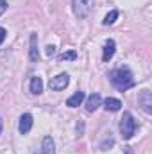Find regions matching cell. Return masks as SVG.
I'll use <instances>...</instances> for the list:
<instances>
[{
  "label": "cell",
  "mask_w": 152,
  "mask_h": 154,
  "mask_svg": "<svg viewBox=\"0 0 152 154\" xmlns=\"http://www.w3.org/2000/svg\"><path fill=\"white\" fill-rule=\"evenodd\" d=\"M109 81L120 91H125V90L134 86V77L131 74V70H127V68H114V70H111L109 72Z\"/></svg>",
  "instance_id": "cell-1"
},
{
  "label": "cell",
  "mask_w": 152,
  "mask_h": 154,
  "mask_svg": "<svg viewBox=\"0 0 152 154\" xmlns=\"http://www.w3.org/2000/svg\"><path fill=\"white\" fill-rule=\"evenodd\" d=\"M134 131H136V122H134V118L129 111H125L123 116L120 118V134H122L123 140H131Z\"/></svg>",
  "instance_id": "cell-2"
},
{
  "label": "cell",
  "mask_w": 152,
  "mask_h": 154,
  "mask_svg": "<svg viewBox=\"0 0 152 154\" xmlns=\"http://www.w3.org/2000/svg\"><path fill=\"white\" fill-rule=\"evenodd\" d=\"M68 82H70L68 74H59V75H56V77H52V79H50L48 86H50V90L59 91V90H65V88L68 86Z\"/></svg>",
  "instance_id": "cell-3"
},
{
  "label": "cell",
  "mask_w": 152,
  "mask_h": 154,
  "mask_svg": "<svg viewBox=\"0 0 152 154\" xmlns=\"http://www.w3.org/2000/svg\"><path fill=\"white\" fill-rule=\"evenodd\" d=\"M90 2L91 0H72V5H74V13H75L77 18H84L90 11Z\"/></svg>",
  "instance_id": "cell-4"
},
{
  "label": "cell",
  "mask_w": 152,
  "mask_h": 154,
  "mask_svg": "<svg viewBox=\"0 0 152 154\" xmlns=\"http://www.w3.org/2000/svg\"><path fill=\"white\" fill-rule=\"evenodd\" d=\"M138 102H140V106L143 108L145 113H152V95L149 90H143L138 95Z\"/></svg>",
  "instance_id": "cell-5"
},
{
  "label": "cell",
  "mask_w": 152,
  "mask_h": 154,
  "mask_svg": "<svg viewBox=\"0 0 152 154\" xmlns=\"http://www.w3.org/2000/svg\"><path fill=\"white\" fill-rule=\"evenodd\" d=\"M32 115L31 113H25V115L20 116V124H18V131L22 133V134H27L31 129H32Z\"/></svg>",
  "instance_id": "cell-6"
},
{
  "label": "cell",
  "mask_w": 152,
  "mask_h": 154,
  "mask_svg": "<svg viewBox=\"0 0 152 154\" xmlns=\"http://www.w3.org/2000/svg\"><path fill=\"white\" fill-rule=\"evenodd\" d=\"M100 102H102L100 95H99V93H91V95L88 97V100H86V111L93 113V111H95V109L100 106Z\"/></svg>",
  "instance_id": "cell-7"
},
{
  "label": "cell",
  "mask_w": 152,
  "mask_h": 154,
  "mask_svg": "<svg viewBox=\"0 0 152 154\" xmlns=\"http://www.w3.org/2000/svg\"><path fill=\"white\" fill-rule=\"evenodd\" d=\"M114 47H116L114 39H108V41H106V45H104V52H102V59H104V61H109V59L114 56Z\"/></svg>",
  "instance_id": "cell-8"
},
{
  "label": "cell",
  "mask_w": 152,
  "mask_h": 154,
  "mask_svg": "<svg viewBox=\"0 0 152 154\" xmlns=\"http://www.w3.org/2000/svg\"><path fill=\"white\" fill-rule=\"evenodd\" d=\"M104 108H106L108 111H120L122 102H120L118 99H114V97H108V99L104 100Z\"/></svg>",
  "instance_id": "cell-9"
},
{
  "label": "cell",
  "mask_w": 152,
  "mask_h": 154,
  "mask_svg": "<svg viewBox=\"0 0 152 154\" xmlns=\"http://www.w3.org/2000/svg\"><path fill=\"white\" fill-rule=\"evenodd\" d=\"M82 100H84V91H75V93L66 100V106H70V108H77V106L82 104Z\"/></svg>",
  "instance_id": "cell-10"
},
{
  "label": "cell",
  "mask_w": 152,
  "mask_h": 154,
  "mask_svg": "<svg viewBox=\"0 0 152 154\" xmlns=\"http://www.w3.org/2000/svg\"><path fill=\"white\" fill-rule=\"evenodd\" d=\"M43 91V81L41 77H32L31 79V93L32 95H39Z\"/></svg>",
  "instance_id": "cell-11"
},
{
  "label": "cell",
  "mask_w": 152,
  "mask_h": 154,
  "mask_svg": "<svg viewBox=\"0 0 152 154\" xmlns=\"http://www.w3.org/2000/svg\"><path fill=\"white\" fill-rule=\"evenodd\" d=\"M43 152L41 154H56V147H54V140L50 136H45L43 138Z\"/></svg>",
  "instance_id": "cell-12"
},
{
  "label": "cell",
  "mask_w": 152,
  "mask_h": 154,
  "mask_svg": "<svg viewBox=\"0 0 152 154\" xmlns=\"http://www.w3.org/2000/svg\"><path fill=\"white\" fill-rule=\"evenodd\" d=\"M38 38L36 34H31V59L32 61H38L39 59V50H38Z\"/></svg>",
  "instance_id": "cell-13"
},
{
  "label": "cell",
  "mask_w": 152,
  "mask_h": 154,
  "mask_svg": "<svg viewBox=\"0 0 152 154\" xmlns=\"http://www.w3.org/2000/svg\"><path fill=\"white\" fill-rule=\"evenodd\" d=\"M75 59H77L75 50H68V52L59 54V61H75Z\"/></svg>",
  "instance_id": "cell-14"
},
{
  "label": "cell",
  "mask_w": 152,
  "mask_h": 154,
  "mask_svg": "<svg viewBox=\"0 0 152 154\" xmlns=\"http://www.w3.org/2000/svg\"><path fill=\"white\" fill-rule=\"evenodd\" d=\"M118 18V11H111V13H108L106 14V18H104V25H111V23H114V20Z\"/></svg>",
  "instance_id": "cell-15"
},
{
  "label": "cell",
  "mask_w": 152,
  "mask_h": 154,
  "mask_svg": "<svg viewBox=\"0 0 152 154\" xmlns=\"http://www.w3.org/2000/svg\"><path fill=\"white\" fill-rule=\"evenodd\" d=\"M5 9H7V2L5 0H0V14H4Z\"/></svg>",
  "instance_id": "cell-16"
},
{
  "label": "cell",
  "mask_w": 152,
  "mask_h": 154,
  "mask_svg": "<svg viewBox=\"0 0 152 154\" xmlns=\"http://www.w3.org/2000/svg\"><path fill=\"white\" fill-rule=\"evenodd\" d=\"M5 34H7V32H5V29H4V27H0V45L4 43V39H5Z\"/></svg>",
  "instance_id": "cell-17"
},
{
  "label": "cell",
  "mask_w": 152,
  "mask_h": 154,
  "mask_svg": "<svg viewBox=\"0 0 152 154\" xmlns=\"http://www.w3.org/2000/svg\"><path fill=\"white\" fill-rule=\"evenodd\" d=\"M54 52H56L54 47H47V54H48V56H54Z\"/></svg>",
  "instance_id": "cell-18"
},
{
  "label": "cell",
  "mask_w": 152,
  "mask_h": 154,
  "mask_svg": "<svg viewBox=\"0 0 152 154\" xmlns=\"http://www.w3.org/2000/svg\"><path fill=\"white\" fill-rule=\"evenodd\" d=\"M0 133H2V120H0Z\"/></svg>",
  "instance_id": "cell-19"
}]
</instances>
